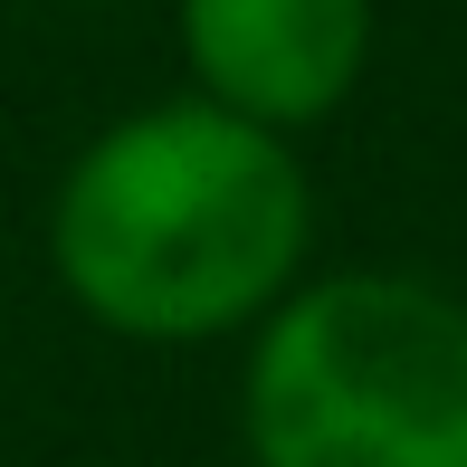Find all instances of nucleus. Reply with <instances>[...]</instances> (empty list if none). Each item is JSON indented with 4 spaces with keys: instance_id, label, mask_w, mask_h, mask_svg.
I'll list each match as a JSON object with an SVG mask.
<instances>
[{
    "instance_id": "nucleus-1",
    "label": "nucleus",
    "mask_w": 467,
    "mask_h": 467,
    "mask_svg": "<svg viewBox=\"0 0 467 467\" xmlns=\"http://www.w3.org/2000/svg\"><path fill=\"white\" fill-rule=\"evenodd\" d=\"M306 248L315 182L296 134H267L210 96L115 115L48 191V277L96 334L124 344L248 334L306 277Z\"/></svg>"
},
{
    "instance_id": "nucleus-3",
    "label": "nucleus",
    "mask_w": 467,
    "mask_h": 467,
    "mask_svg": "<svg viewBox=\"0 0 467 467\" xmlns=\"http://www.w3.org/2000/svg\"><path fill=\"white\" fill-rule=\"evenodd\" d=\"M172 38L191 96L267 134H306L363 87L372 0H172Z\"/></svg>"
},
{
    "instance_id": "nucleus-2",
    "label": "nucleus",
    "mask_w": 467,
    "mask_h": 467,
    "mask_svg": "<svg viewBox=\"0 0 467 467\" xmlns=\"http://www.w3.org/2000/svg\"><path fill=\"white\" fill-rule=\"evenodd\" d=\"M248 467H467V296L344 267L248 325Z\"/></svg>"
}]
</instances>
